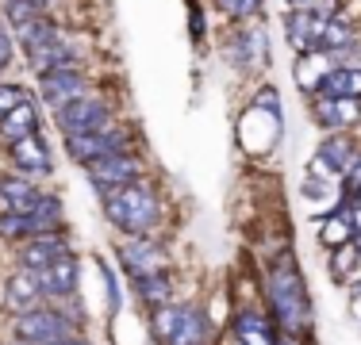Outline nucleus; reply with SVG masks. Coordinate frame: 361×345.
I'll return each instance as SVG.
<instances>
[{
	"label": "nucleus",
	"instance_id": "obj_4",
	"mask_svg": "<svg viewBox=\"0 0 361 345\" xmlns=\"http://www.w3.org/2000/svg\"><path fill=\"white\" fill-rule=\"evenodd\" d=\"M85 92H89V81H85L81 69H50V73H39V96L50 111L73 104Z\"/></svg>",
	"mask_w": 361,
	"mask_h": 345
},
{
	"label": "nucleus",
	"instance_id": "obj_7",
	"mask_svg": "<svg viewBox=\"0 0 361 345\" xmlns=\"http://www.w3.org/2000/svg\"><path fill=\"white\" fill-rule=\"evenodd\" d=\"M85 169H89L92 184L104 188V192H111V188H119V184H131V180L139 177V161H135L127 150L108 153V158H97V161H89Z\"/></svg>",
	"mask_w": 361,
	"mask_h": 345
},
{
	"label": "nucleus",
	"instance_id": "obj_35",
	"mask_svg": "<svg viewBox=\"0 0 361 345\" xmlns=\"http://www.w3.org/2000/svg\"><path fill=\"white\" fill-rule=\"evenodd\" d=\"M277 345H292V341H277Z\"/></svg>",
	"mask_w": 361,
	"mask_h": 345
},
{
	"label": "nucleus",
	"instance_id": "obj_32",
	"mask_svg": "<svg viewBox=\"0 0 361 345\" xmlns=\"http://www.w3.org/2000/svg\"><path fill=\"white\" fill-rule=\"evenodd\" d=\"M12 50H16V42H12V34H8L4 27H0V69H4L8 62H12Z\"/></svg>",
	"mask_w": 361,
	"mask_h": 345
},
{
	"label": "nucleus",
	"instance_id": "obj_27",
	"mask_svg": "<svg viewBox=\"0 0 361 345\" xmlns=\"http://www.w3.org/2000/svg\"><path fill=\"white\" fill-rule=\"evenodd\" d=\"M4 15L12 27H27L31 20L47 15V0H4Z\"/></svg>",
	"mask_w": 361,
	"mask_h": 345
},
{
	"label": "nucleus",
	"instance_id": "obj_24",
	"mask_svg": "<svg viewBox=\"0 0 361 345\" xmlns=\"http://www.w3.org/2000/svg\"><path fill=\"white\" fill-rule=\"evenodd\" d=\"M354 153H357V146L350 142L346 134L334 131V134H326V138H323V146H319V153H315V158H323L334 172H346V165L354 161Z\"/></svg>",
	"mask_w": 361,
	"mask_h": 345
},
{
	"label": "nucleus",
	"instance_id": "obj_11",
	"mask_svg": "<svg viewBox=\"0 0 361 345\" xmlns=\"http://www.w3.org/2000/svg\"><path fill=\"white\" fill-rule=\"evenodd\" d=\"M39 299H42V288H39V276L31 272V269H20V272L8 276V284H4V303L12 307L16 315H23V310H35Z\"/></svg>",
	"mask_w": 361,
	"mask_h": 345
},
{
	"label": "nucleus",
	"instance_id": "obj_3",
	"mask_svg": "<svg viewBox=\"0 0 361 345\" xmlns=\"http://www.w3.org/2000/svg\"><path fill=\"white\" fill-rule=\"evenodd\" d=\"M58 115V127H62L66 134H89V131H104V127H111V111L104 100L97 96H77L73 104H66V108L54 111Z\"/></svg>",
	"mask_w": 361,
	"mask_h": 345
},
{
	"label": "nucleus",
	"instance_id": "obj_34",
	"mask_svg": "<svg viewBox=\"0 0 361 345\" xmlns=\"http://www.w3.org/2000/svg\"><path fill=\"white\" fill-rule=\"evenodd\" d=\"M354 246H357V253H361V230H354Z\"/></svg>",
	"mask_w": 361,
	"mask_h": 345
},
{
	"label": "nucleus",
	"instance_id": "obj_33",
	"mask_svg": "<svg viewBox=\"0 0 361 345\" xmlns=\"http://www.w3.org/2000/svg\"><path fill=\"white\" fill-rule=\"evenodd\" d=\"M54 345H89V341H85V338H73V334H66V338L54 341Z\"/></svg>",
	"mask_w": 361,
	"mask_h": 345
},
{
	"label": "nucleus",
	"instance_id": "obj_16",
	"mask_svg": "<svg viewBox=\"0 0 361 345\" xmlns=\"http://www.w3.org/2000/svg\"><path fill=\"white\" fill-rule=\"evenodd\" d=\"M161 246L158 242H150V238H135V242H127L123 249H119V261L127 265L131 272H154V269H161Z\"/></svg>",
	"mask_w": 361,
	"mask_h": 345
},
{
	"label": "nucleus",
	"instance_id": "obj_2",
	"mask_svg": "<svg viewBox=\"0 0 361 345\" xmlns=\"http://www.w3.org/2000/svg\"><path fill=\"white\" fill-rule=\"evenodd\" d=\"M108 219L127 234H150V227L158 222V200L150 188L142 184H119L108 192Z\"/></svg>",
	"mask_w": 361,
	"mask_h": 345
},
{
	"label": "nucleus",
	"instance_id": "obj_25",
	"mask_svg": "<svg viewBox=\"0 0 361 345\" xmlns=\"http://www.w3.org/2000/svg\"><path fill=\"white\" fill-rule=\"evenodd\" d=\"M235 338H238V345H277V341H273V334H269V322H265L262 315H254V310L238 315Z\"/></svg>",
	"mask_w": 361,
	"mask_h": 345
},
{
	"label": "nucleus",
	"instance_id": "obj_18",
	"mask_svg": "<svg viewBox=\"0 0 361 345\" xmlns=\"http://www.w3.org/2000/svg\"><path fill=\"white\" fill-rule=\"evenodd\" d=\"M27 58H31V69H35V73H50V69H77V62H81V54H77L73 46H66L62 39L50 42V46H42V50H35V54H27Z\"/></svg>",
	"mask_w": 361,
	"mask_h": 345
},
{
	"label": "nucleus",
	"instance_id": "obj_17",
	"mask_svg": "<svg viewBox=\"0 0 361 345\" xmlns=\"http://www.w3.org/2000/svg\"><path fill=\"white\" fill-rule=\"evenodd\" d=\"M315 119L326 127V131H342L357 119V100H334V96H315Z\"/></svg>",
	"mask_w": 361,
	"mask_h": 345
},
{
	"label": "nucleus",
	"instance_id": "obj_6",
	"mask_svg": "<svg viewBox=\"0 0 361 345\" xmlns=\"http://www.w3.org/2000/svg\"><path fill=\"white\" fill-rule=\"evenodd\" d=\"M66 150H70L73 161L89 165L97 158H108V153L127 150V138L116 127H104V131H89V134H66Z\"/></svg>",
	"mask_w": 361,
	"mask_h": 345
},
{
	"label": "nucleus",
	"instance_id": "obj_29",
	"mask_svg": "<svg viewBox=\"0 0 361 345\" xmlns=\"http://www.w3.org/2000/svg\"><path fill=\"white\" fill-rule=\"evenodd\" d=\"M216 4L231 15V20H250V15H257L262 0H216Z\"/></svg>",
	"mask_w": 361,
	"mask_h": 345
},
{
	"label": "nucleus",
	"instance_id": "obj_30",
	"mask_svg": "<svg viewBox=\"0 0 361 345\" xmlns=\"http://www.w3.org/2000/svg\"><path fill=\"white\" fill-rule=\"evenodd\" d=\"M23 100H27V92H23V84H0V119H4L12 108H20Z\"/></svg>",
	"mask_w": 361,
	"mask_h": 345
},
{
	"label": "nucleus",
	"instance_id": "obj_31",
	"mask_svg": "<svg viewBox=\"0 0 361 345\" xmlns=\"http://www.w3.org/2000/svg\"><path fill=\"white\" fill-rule=\"evenodd\" d=\"M342 177H346V188H350V192H357V188H361V150L354 153V161L346 165V172H342Z\"/></svg>",
	"mask_w": 361,
	"mask_h": 345
},
{
	"label": "nucleus",
	"instance_id": "obj_14",
	"mask_svg": "<svg viewBox=\"0 0 361 345\" xmlns=\"http://www.w3.org/2000/svg\"><path fill=\"white\" fill-rule=\"evenodd\" d=\"M334 69V54L331 50H304L300 54V62H296V81H300V89H307V92H319V84H323V77Z\"/></svg>",
	"mask_w": 361,
	"mask_h": 345
},
{
	"label": "nucleus",
	"instance_id": "obj_19",
	"mask_svg": "<svg viewBox=\"0 0 361 345\" xmlns=\"http://www.w3.org/2000/svg\"><path fill=\"white\" fill-rule=\"evenodd\" d=\"M31 131H39V111H35L31 100H23L20 108H12L4 119H0V134H4L8 142H16V138L31 134Z\"/></svg>",
	"mask_w": 361,
	"mask_h": 345
},
{
	"label": "nucleus",
	"instance_id": "obj_23",
	"mask_svg": "<svg viewBox=\"0 0 361 345\" xmlns=\"http://www.w3.org/2000/svg\"><path fill=\"white\" fill-rule=\"evenodd\" d=\"M58 219H62V203H58V196L39 192V200L31 203V211H27V230H31V234L54 230V227H58Z\"/></svg>",
	"mask_w": 361,
	"mask_h": 345
},
{
	"label": "nucleus",
	"instance_id": "obj_8",
	"mask_svg": "<svg viewBox=\"0 0 361 345\" xmlns=\"http://www.w3.org/2000/svg\"><path fill=\"white\" fill-rule=\"evenodd\" d=\"M323 27H326L323 15L307 12V8H292L288 20H285V39H288V46L296 50V54H304V50H319Z\"/></svg>",
	"mask_w": 361,
	"mask_h": 345
},
{
	"label": "nucleus",
	"instance_id": "obj_15",
	"mask_svg": "<svg viewBox=\"0 0 361 345\" xmlns=\"http://www.w3.org/2000/svg\"><path fill=\"white\" fill-rule=\"evenodd\" d=\"M323 96L334 100H357L361 96V65H334L319 84Z\"/></svg>",
	"mask_w": 361,
	"mask_h": 345
},
{
	"label": "nucleus",
	"instance_id": "obj_10",
	"mask_svg": "<svg viewBox=\"0 0 361 345\" xmlns=\"http://www.w3.org/2000/svg\"><path fill=\"white\" fill-rule=\"evenodd\" d=\"M212 338V322L200 307H177V322L166 345H204Z\"/></svg>",
	"mask_w": 361,
	"mask_h": 345
},
{
	"label": "nucleus",
	"instance_id": "obj_21",
	"mask_svg": "<svg viewBox=\"0 0 361 345\" xmlns=\"http://www.w3.org/2000/svg\"><path fill=\"white\" fill-rule=\"evenodd\" d=\"M135 291H139V299H146L150 307H161V303H169V296H173V284H169V276L161 269L135 272Z\"/></svg>",
	"mask_w": 361,
	"mask_h": 345
},
{
	"label": "nucleus",
	"instance_id": "obj_9",
	"mask_svg": "<svg viewBox=\"0 0 361 345\" xmlns=\"http://www.w3.org/2000/svg\"><path fill=\"white\" fill-rule=\"evenodd\" d=\"M35 276H39L42 296H50V299H66V296L77 291V261L70 253H62L58 261H50L47 269H39Z\"/></svg>",
	"mask_w": 361,
	"mask_h": 345
},
{
	"label": "nucleus",
	"instance_id": "obj_12",
	"mask_svg": "<svg viewBox=\"0 0 361 345\" xmlns=\"http://www.w3.org/2000/svg\"><path fill=\"white\" fill-rule=\"evenodd\" d=\"M62 253H70V249H66V242L58 238L54 230H42V234H31V238H27V246H23V269L39 272V269H47L50 261H58Z\"/></svg>",
	"mask_w": 361,
	"mask_h": 345
},
{
	"label": "nucleus",
	"instance_id": "obj_22",
	"mask_svg": "<svg viewBox=\"0 0 361 345\" xmlns=\"http://www.w3.org/2000/svg\"><path fill=\"white\" fill-rule=\"evenodd\" d=\"M58 39H62V27H58L54 20H47V15H39L27 27H20V46L27 50V54H35V50L50 46V42H58Z\"/></svg>",
	"mask_w": 361,
	"mask_h": 345
},
{
	"label": "nucleus",
	"instance_id": "obj_20",
	"mask_svg": "<svg viewBox=\"0 0 361 345\" xmlns=\"http://www.w3.org/2000/svg\"><path fill=\"white\" fill-rule=\"evenodd\" d=\"M0 200H4V207H12V211H31V203L39 200V188L31 184L27 177H4L0 180Z\"/></svg>",
	"mask_w": 361,
	"mask_h": 345
},
{
	"label": "nucleus",
	"instance_id": "obj_28",
	"mask_svg": "<svg viewBox=\"0 0 361 345\" xmlns=\"http://www.w3.org/2000/svg\"><path fill=\"white\" fill-rule=\"evenodd\" d=\"M0 238H31L27 215H23V211H12V207H4V211H0Z\"/></svg>",
	"mask_w": 361,
	"mask_h": 345
},
{
	"label": "nucleus",
	"instance_id": "obj_26",
	"mask_svg": "<svg viewBox=\"0 0 361 345\" xmlns=\"http://www.w3.org/2000/svg\"><path fill=\"white\" fill-rule=\"evenodd\" d=\"M357 39V27L350 20H342V15H331L323 27V39H319V50H342L350 46V42Z\"/></svg>",
	"mask_w": 361,
	"mask_h": 345
},
{
	"label": "nucleus",
	"instance_id": "obj_5",
	"mask_svg": "<svg viewBox=\"0 0 361 345\" xmlns=\"http://www.w3.org/2000/svg\"><path fill=\"white\" fill-rule=\"evenodd\" d=\"M66 334H70V322H66L62 315H54V310H23L20 322H16V338L23 345H54L62 341Z\"/></svg>",
	"mask_w": 361,
	"mask_h": 345
},
{
	"label": "nucleus",
	"instance_id": "obj_1",
	"mask_svg": "<svg viewBox=\"0 0 361 345\" xmlns=\"http://www.w3.org/2000/svg\"><path fill=\"white\" fill-rule=\"evenodd\" d=\"M269 303H273L277 322L285 326L292 338L307 326V288H304V276H300L292 253H285L269 269Z\"/></svg>",
	"mask_w": 361,
	"mask_h": 345
},
{
	"label": "nucleus",
	"instance_id": "obj_13",
	"mask_svg": "<svg viewBox=\"0 0 361 345\" xmlns=\"http://www.w3.org/2000/svg\"><path fill=\"white\" fill-rule=\"evenodd\" d=\"M12 161L27 172V177L31 172H50V150H47V142L39 138V131L16 138L12 142Z\"/></svg>",
	"mask_w": 361,
	"mask_h": 345
}]
</instances>
